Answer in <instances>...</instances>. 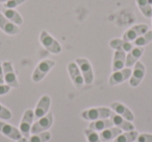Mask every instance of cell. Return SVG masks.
I'll use <instances>...</instances> for the list:
<instances>
[{
    "label": "cell",
    "instance_id": "1",
    "mask_svg": "<svg viewBox=\"0 0 152 142\" xmlns=\"http://www.w3.org/2000/svg\"><path fill=\"white\" fill-rule=\"evenodd\" d=\"M112 110L106 107H98V108H91L81 112V117L85 120L95 121L99 119L108 118L112 114Z\"/></svg>",
    "mask_w": 152,
    "mask_h": 142
},
{
    "label": "cell",
    "instance_id": "2",
    "mask_svg": "<svg viewBox=\"0 0 152 142\" xmlns=\"http://www.w3.org/2000/svg\"><path fill=\"white\" fill-rule=\"evenodd\" d=\"M55 66V62L53 60H43L37 65L31 75V79L34 83H40L48 72Z\"/></svg>",
    "mask_w": 152,
    "mask_h": 142
},
{
    "label": "cell",
    "instance_id": "3",
    "mask_svg": "<svg viewBox=\"0 0 152 142\" xmlns=\"http://www.w3.org/2000/svg\"><path fill=\"white\" fill-rule=\"evenodd\" d=\"M40 42L42 46H44L49 52L53 54H58L61 52V46L48 32L42 30L40 34Z\"/></svg>",
    "mask_w": 152,
    "mask_h": 142
},
{
    "label": "cell",
    "instance_id": "4",
    "mask_svg": "<svg viewBox=\"0 0 152 142\" xmlns=\"http://www.w3.org/2000/svg\"><path fill=\"white\" fill-rule=\"evenodd\" d=\"M75 63L77 64L81 74H83L85 84L86 85H91L94 81V71L90 61L86 57H78V59H76Z\"/></svg>",
    "mask_w": 152,
    "mask_h": 142
},
{
    "label": "cell",
    "instance_id": "5",
    "mask_svg": "<svg viewBox=\"0 0 152 142\" xmlns=\"http://www.w3.org/2000/svg\"><path fill=\"white\" fill-rule=\"evenodd\" d=\"M67 69L74 87H76L77 89H81L85 85V79H83V74H81L77 64L75 62H70L67 66Z\"/></svg>",
    "mask_w": 152,
    "mask_h": 142
},
{
    "label": "cell",
    "instance_id": "6",
    "mask_svg": "<svg viewBox=\"0 0 152 142\" xmlns=\"http://www.w3.org/2000/svg\"><path fill=\"white\" fill-rule=\"evenodd\" d=\"M2 68H3V75H4V83L7 85H9L11 88L19 87V82H18L15 70H14L13 64L9 61H4L2 63Z\"/></svg>",
    "mask_w": 152,
    "mask_h": 142
},
{
    "label": "cell",
    "instance_id": "7",
    "mask_svg": "<svg viewBox=\"0 0 152 142\" xmlns=\"http://www.w3.org/2000/svg\"><path fill=\"white\" fill-rule=\"evenodd\" d=\"M53 123V113H47L45 116L41 117L40 119L36 121L34 123H32L31 127V132L32 134H38V133H42V132H46L49 127H51Z\"/></svg>",
    "mask_w": 152,
    "mask_h": 142
},
{
    "label": "cell",
    "instance_id": "8",
    "mask_svg": "<svg viewBox=\"0 0 152 142\" xmlns=\"http://www.w3.org/2000/svg\"><path fill=\"white\" fill-rule=\"evenodd\" d=\"M34 112L31 109H28V110H26L25 112H24L23 117H22V119H21V122H20V127H19V129L23 137L28 138L30 129H31V127H32V123H34Z\"/></svg>",
    "mask_w": 152,
    "mask_h": 142
},
{
    "label": "cell",
    "instance_id": "9",
    "mask_svg": "<svg viewBox=\"0 0 152 142\" xmlns=\"http://www.w3.org/2000/svg\"><path fill=\"white\" fill-rule=\"evenodd\" d=\"M145 73H146L145 65L142 62L137 61L134 64V68L132 70L130 79H129V85L131 87H137L141 84V82L143 81L144 77H145Z\"/></svg>",
    "mask_w": 152,
    "mask_h": 142
},
{
    "label": "cell",
    "instance_id": "10",
    "mask_svg": "<svg viewBox=\"0 0 152 142\" xmlns=\"http://www.w3.org/2000/svg\"><path fill=\"white\" fill-rule=\"evenodd\" d=\"M149 30V26L147 24H137V25L132 26L129 29H127L126 32L123 34V38L125 41L128 42H133L137 38H139L140 36L144 35L146 32Z\"/></svg>",
    "mask_w": 152,
    "mask_h": 142
},
{
    "label": "cell",
    "instance_id": "11",
    "mask_svg": "<svg viewBox=\"0 0 152 142\" xmlns=\"http://www.w3.org/2000/svg\"><path fill=\"white\" fill-rule=\"evenodd\" d=\"M131 73H132V70L127 67L123 68V69H121V70H118V71H115L110 77L108 84H110V86H117V85H119V84L124 83L125 81L130 79Z\"/></svg>",
    "mask_w": 152,
    "mask_h": 142
},
{
    "label": "cell",
    "instance_id": "12",
    "mask_svg": "<svg viewBox=\"0 0 152 142\" xmlns=\"http://www.w3.org/2000/svg\"><path fill=\"white\" fill-rule=\"evenodd\" d=\"M51 104V98L49 95H43L42 97L39 99L37 107L34 109V118L40 119L41 117L45 116L48 113L49 108Z\"/></svg>",
    "mask_w": 152,
    "mask_h": 142
},
{
    "label": "cell",
    "instance_id": "13",
    "mask_svg": "<svg viewBox=\"0 0 152 142\" xmlns=\"http://www.w3.org/2000/svg\"><path fill=\"white\" fill-rule=\"evenodd\" d=\"M110 109L114 111L116 114L122 116L123 118L127 119L128 121H131L132 122L134 120V115L133 113L130 111V109L128 107H126L125 104H123L122 102H114L110 104Z\"/></svg>",
    "mask_w": 152,
    "mask_h": 142
},
{
    "label": "cell",
    "instance_id": "14",
    "mask_svg": "<svg viewBox=\"0 0 152 142\" xmlns=\"http://www.w3.org/2000/svg\"><path fill=\"white\" fill-rule=\"evenodd\" d=\"M0 133L2 134V135H4L5 137L10 138V139L17 140V141L23 137L20 129H18L17 127H13V125L9 124V123L3 122V121H0Z\"/></svg>",
    "mask_w": 152,
    "mask_h": 142
},
{
    "label": "cell",
    "instance_id": "15",
    "mask_svg": "<svg viewBox=\"0 0 152 142\" xmlns=\"http://www.w3.org/2000/svg\"><path fill=\"white\" fill-rule=\"evenodd\" d=\"M0 29L10 36H15L20 32L19 26L10 21L7 18H5L2 13H0Z\"/></svg>",
    "mask_w": 152,
    "mask_h": 142
},
{
    "label": "cell",
    "instance_id": "16",
    "mask_svg": "<svg viewBox=\"0 0 152 142\" xmlns=\"http://www.w3.org/2000/svg\"><path fill=\"white\" fill-rule=\"evenodd\" d=\"M110 118L112 119L115 127H119V129H122V131L129 132V131H133V129H134V125H133V123L131 122V121H128L127 119L123 118L122 116L116 114V113H112Z\"/></svg>",
    "mask_w": 152,
    "mask_h": 142
},
{
    "label": "cell",
    "instance_id": "17",
    "mask_svg": "<svg viewBox=\"0 0 152 142\" xmlns=\"http://www.w3.org/2000/svg\"><path fill=\"white\" fill-rule=\"evenodd\" d=\"M144 53V47L134 46L126 55V61H125V67L130 68L134 66V64L140 60V57Z\"/></svg>",
    "mask_w": 152,
    "mask_h": 142
},
{
    "label": "cell",
    "instance_id": "18",
    "mask_svg": "<svg viewBox=\"0 0 152 142\" xmlns=\"http://www.w3.org/2000/svg\"><path fill=\"white\" fill-rule=\"evenodd\" d=\"M110 46L112 47L115 50H121L124 51V52H129L131 49L134 47L132 42H128V41H125L124 39H113L110 42Z\"/></svg>",
    "mask_w": 152,
    "mask_h": 142
},
{
    "label": "cell",
    "instance_id": "19",
    "mask_svg": "<svg viewBox=\"0 0 152 142\" xmlns=\"http://www.w3.org/2000/svg\"><path fill=\"white\" fill-rule=\"evenodd\" d=\"M125 61H126V52L121 50L115 51L113 59V72L125 68Z\"/></svg>",
    "mask_w": 152,
    "mask_h": 142
},
{
    "label": "cell",
    "instance_id": "20",
    "mask_svg": "<svg viewBox=\"0 0 152 142\" xmlns=\"http://www.w3.org/2000/svg\"><path fill=\"white\" fill-rule=\"evenodd\" d=\"M1 13L4 15L5 18H7L10 21H12L13 23H15L16 25L20 26V25L23 24V18H22V16L20 15V13H18L16 10L5 9V7H3V9L1 10Z\"/></svg>",
    "mask_w": 152,
    "mask_h": 142
},
{
    "label": "cell",
    "instance_id": "21",
    "mask_svg": "<svg viewBox=\"0 0 152 142\" xmlns=\"http://www.w3.org/2000/svg\"><path fill=\"white\" fill-rule=\"evenodd\" d=\"M113 125H114V123H113L112 119L105 118V119H99V120L92 121L89 125V129L96 132H102L104 129H108V127H112Z\"/></svg>",
    "mask_w": 152,
    "mask_h": 142
},
{
    "label": "cell",
    "instance_id": "22",
    "mask_svg": "<svg viewBox=\"0 0 152 142\" xmlns=\"http://www.w3.org/2000/svg\"><path fill=\"white\" fill-rule=\"evenodd\" d=\"M120 134H122V129H120L119 127H108V129L102 131L101 133L99 134L100 139L101 141H110V140L116 139Z\"/></svg>",
    "mask_w": 152,
    "mask_h": 142
},
{
    "label": "cell",
    "instance_id": "23",
    "mask_svg": "<svg viewBox=\"0 0 152 142\" xmlns=\"http://www.w3.org/2000/svg\"><path fill=\"white\" fill-rule=\"evenodd\" d=\"M139 136V132L133 129V131H129L126 133H122L114 140V142H133L137 139Z\"/></svg>",
    "mask_w": 152,
    "mask_h": 142
},
{
    "label": "cell",
    "instance_id": "24",
    "mask_svg": "<svg viewBox=\"0 0 152 142\" xmlns=\"http://www.w3.org/2000/svg\"><path fill=\"white\" fill-rule=\"evenodd\" d=\"M140 12L146 18H152V5L148 2V0H135Z\"/></svg>",
    "mask_w": 152,
    "mask_h": 142
},
{
    "label": "cell",
    "instance_id": "25",
    "mask_svg": "<svg viewBox=\"0 0 152 142\" xmlns=\"http://www.w3.org/2000/svg\"><path fill=\"white\" fill-rule=\"evenodd\" d=\"M152 41V30H148L146 32L144 35L140 36L139 38H137L134 41H133V45L137 47H144L147 44H149Z\"/></svg>",
    "mask_w": 152,
    "mask_h": 142
},
{
    "label": "cell",
    "instance_id": "26",
    "mask_svg": "<svg viewBox=\"0 0 152 142\" xmlns=\"http://www.w3.org/2000/svg\"><path fill=\"white\" fill-rule=\"evenodd\" d=\"M51 139L50 132H42V133L32 134V136L29 138L28 142H48Z\"/></svg>",
    "mask_w": 152,
    "mask_h": 142
},
{
    "label": "cell",
    "instance_id": "27",
    "mask_svg": "<svg viewBox=\"0 0 152 142\" xmlns=\"http://www.w3.org/2000/svg\"><path fill=\"white\" fill-rule=\"evenodd\" d=\"M85 135L87 137L88 142H101V139H100L99 134L96 131H93L91 129H85Z\"/></svg>",
    "mask_w": 152,
    "mask_h": 142
},
{
    "label": "cell",
    "instance_id": "28",
    "mask_svg": "<svg viewBox=\"0 0 152 142\" xmlns=\"http://www.w3.org/2000/svg\"><path fill=\"white\" fill-rule=\"evenodd\" d=\"M12 118V112L7 108L0 104V119L1 120H10Z\"/></svg>",
    "mask_w": 152,
    "mask_h": 142
},
{
    "label": "cell",
    "instance_id": "29",
    "mask_svg": "<svg viewBox=\"0 0 152 142\" xmlns=\"http://www.w3.org/2000/svg\"><path fill=\"white\" fill-rule=\"evenodd\" d=\"M26 0H9L7 2L3 3V7L5 9H16L19 5L23 4Z\"/></svg>",
    "mask_w": 152,
    "mask_h": 142
},
{
    "label": "cell",
    "instance_id": "30",
    "mask_svg": "<svg viewBox=\"0 0 152 142\" xmlns=\"http://www.w3.org/2000/svg\"><path fill=\"white\" fill-rule=\"evenodd\" d=\"M137 140V142H152V134H139Z\"/></svg>",
    "mask_w": 152,
    "mask_h": 142
},
{
    "label": "cell",
    "instance_id": "31",
    "mask_svg": "<svg viewBox=\"0 0 152 142\" xmlns=\"http://www.w3.org/2000/svg\"><path fill=\"white\" fill-rule=\"evenodd\" d=\"M11 90V87L7 84H2V85H0V96L1 95H5L7 94Z\"/></svg>",
    "mask_w": 152,
    "mask_h": 142
},
{
    "label": "cell",
    "instance_id": "32",
    "mask_svg": "<svg viewBox=\"0 0 152 142\" xmlns=\"http://www.w3.org/2000/svg\"><path fill=\"white\" fill-rule=\"evenodd\" d=\"M4 84V75H3V68L2 64L0 63V85Z\"/></svg>",
    "mask_w": 152,
    "mask_h": 142
},
{
    "label": "cell",
    "instance_id": "33",
    "mask_svg": "<svg viewBox=\"0 0 152 142\" xmlns=\"http://www.w3.org/2000/svg\"><path fill=\"white\" fill-rule=\"evenodd\" d=\"M17 142H28V141H27V138L26 137H22L21 139H19Z\"/></svg>",
    "mask_w": 152,
    "mask_h": 142
},
{
    "label": "cell",
    "instance_id": "34",
    "mask_svg": "<svg viewBox=\"0 0 152 142\" xmlns=\"http://www.w3.org/2000/svg\"><path fill=\"white\" fill-rule=\"evenodd\" d=\"M7 1H9V0H0V2L1 3H5V2H7Z\"/></svg>",
    "mask_w": 152,
    "mask_h": 142
},
{
    "label": "cell",
    "instance_id": "35",
    "mask_svg": "<svg viewBox=\"0 0 152 142\" xmlns=\"http://www.w3.org/2000/svg\"><path fill=\"white\" fill-rule=\"evenodd\" d=\"M148 2H149V3H150V4H151V5H152V0H148Z\"/></svg>",
    "mask_w": 152,
    "mask_h": 142
}]
</instances>
